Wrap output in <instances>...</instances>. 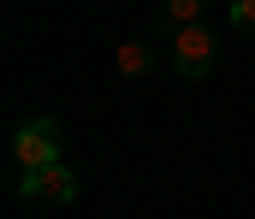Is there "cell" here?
I'll return each instance as SVG.
<instances>
[{"instance_id": "obj_1", "label": "cell", "mask_w": 255, "mask_h": 219, "mask_svg": "<svg viewBox=\"0 0 255 219\" xmlns=\"http://www.w3.org/2000/svg\"><path fill=\"white\" fill-rule=\"evenodd\" d=\"M12 160H18L24 178L60 166V131H54V119H30V125L18 131V143H12Z\"/></svg>"}, {"instance_id": "obj_2", "label": "cell", "mask_w": 255, "mask_h": 219, "mask_svg": "<svg viewBox=\"0 0 255 219\" xmlns=\"http://www.w3.org/2000/svg\"><path fill=\"white\" fill-rule=\"evenodd\" d=\"M172 60H178V72H184V77H208V72H214V36H208L202 24H196V30H178Z\"/></svg>"}, {"instance_id": "obj_3", "label": "cell", "mask_w": 255, "mask_h": 219, "mask_svg": "<svg viewBox=\"0 0 255 219\" xmlns=\"http://www.w3.org/2000/svg\"><path fill=\"white\" fill-rule=\"evenodd\" d=\"M18 190H24V196H48V202H71V196H77V172H71V166H48V172H36V178H18Z\"/></svg>"}, {"instance_id": "obj_4", "label": "cell", "mask_w": 255, "mask_h": 219, "mask_svg": "<svg viewBox=\"0 0 255 219\" xmlns=\"http://www.w3.org/2000/svg\"><path fill=\"white\" fill-rule=\"evenodd\" d=\"M113 66H119L125 77H142V72H148V48H142V42H125V48L113 54Z\"/></svg>"}, {"instance_id": "obj_5", "label": "cell", "mask_w": 255, "mask_h": 219, "mask_svg": "<svg viewBox=\"0 0 255 219\" xmlns=\"http://www.w3.org/2000/svg\"><path fill=\"white\" fill-rule=\"evenodd\" d=\"M166 18H172L178 30H196V18H202V0H172V6H166Z\"/></svg>"}, {"instance_id": "obj_6", "label": "cell", "mask_w": 255, "mask_h": 219, "mask_svg": "<svg viewBox=\"0 0 255 219\" xmlns=\"http://www.w3.org/2000/svg\"><path fill=\"white\" fill-rule=\"evenodd\" d=\"M226 18H232L238 30H255V0H232V6H226Z\"/></svg>"}]
</instances>
